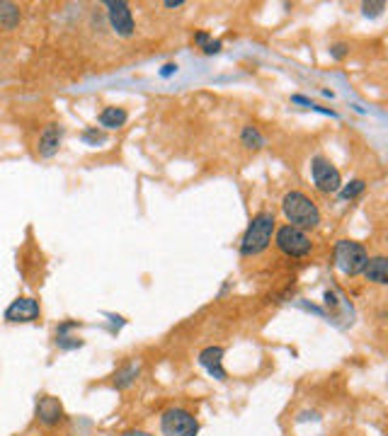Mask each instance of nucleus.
Returning <instances> with one entry per match:
<instances>
[{"label":"nucleus","mask_w":388,"mask_h":436,"mask_svg":"<svg viewBox=\"0 0 388 436\" xmlns=\"http://www.w3.org/2000/svg\"><path fill=\"white\" fill-rule=\"evenodd\" d=\"M311 175H313V184H316L318 192L323 194H335L340 192L342 187V175L340 170L335 168L330 161H325V158H313L311 163Z\"/></svg>","instance_id":"obj_6"},{"label":"nucleus","mask_w":388,"mask_h":436,"mask_svg":"<svg viewBox=\"0 0 388 436\" xmlns=\"http://www.w3.org/2000/svg\"><path fill=\"white\" fill-rule=\"evenodd\" d=\"M83 141L85 143H90V146H97V143H104V133L100 131V128H88V131L83 133Z\"/></svg>","instance_id":"obj_19"},{"label":"nucleus","mask_w":388,"mask_h":436,"mask_svg":"<svg viewBox=\"0 0 388 436\" xmlns=\"http://www.w3.org/2000/svg\"><path fill=\"white\" fill-rule=\"evenodd\" d=\"M207 41H209V34H207V32H197V34H194V44L204 46Z\"/></svg>","instance_id":"obj_24"},{"label":"nucleus","mask_w":388,"mask_h":436,"mask_svg":"<svg viewBox=\"0 0 388 436\" xmlns=\"http://www.w3.org/2000/svg\"><path fill=\"white\" fill-rule=\"evenodd\" d=\"M56 345H59V349L69 352V349L83 347V340H78V337H69V335H61V337H56Z\"/></svg>","instance_id":"obj_18"},{"label":"nucleus","mask_w":388,"mask_h":436,"mask_svg":"<svg viewBox=\"0 0 388 436\" xmlns=\"http://www.w3.org/2000/svg\"><path fill=\"white\" fill-rule=\"evenodd\" d=\"M61 138H64V128H61L59 124H49L39 136V156L41 158L56 156V151L61 146Z\"/></svg>","instance_id":"obj_11"},{"label":"nucleus","mask_w":388,"mask_h":436,"mask_svg":"<svg viewBox=\"0 0 388 436\" xmlns=\"http://www.w3.org/2000/svg\"><path fill=\"white\" fill-rule=\"evenodd\" d=\"M121 436H151L149 432H139V429H134V432H124Z\"/></svg>","instance_id":"obj_27"},{"label":"nucleus","mask_w":388,"mask_h":436,"mask_svg":"<svg viewBox=\"0 0 388 436\" xmlns=\"http://www.w3.org/2000/svg\"><path fill=\"white\" fill-rule=\"evenodd\" d=\"M367 182L364 180H352L349 184H342L340 187V199H354V196H359L364 192Z\"/></svg>","instance_id":"obj_17"},{"label":"nucleus","mask_w":388,"mask_h":436,"mask_svg":"<svg viewBox=\"0 0 388 436\" xmlns=\"http://www.w3.org/2000/svg\"><path fill=\"white\" fill-rule=\"evenodd\" d=\"M0 24L5 29H15L20 24V8L15 3H0Z\"/></svg>","instance_id":"obj_15"},{"label":"nucleus","mask_w":388,"mask_h":436,"mask_svg":"<svg viewBox=\"0 0 388 436\" xmlns=\"http://www.w3.org/2000/svg\"><path fill=\"white\" fill-rule=\"evenodd\" d=\"M299 420H301V422H304V420H309V412H304V415L299 417ZM311 420H318V415H316V412H311Z\"/></svg>","instance_id":"obj_28"},{"label":"nucleus","mask_w":388,"mask_h":436,"mask_svg":"<svg viewBox=\"0 0 388 436\" xmlns=\"http://www.w3.org/2000/svg\"><path fill=\"white\" fill-rule=\"evenodd\" d=\"M240 141H243L245 148H252V151H257V148H262V146H264L262 133L257 131L255 126H245L243 133H240Z\"/></svg>","instance_id":"obj_16"},{"label":"nucleus","mask_w":388,"mask_h":436,"mask_svg":"<svg viewBox=\"0 0 388 436\" xmlns=\"http://www.w3.org/2000/svg\"><path fill=\"white\" fill-rule=\"evenodd\" d=\"M367 276V281H372V284H379L384 286L388 284V262L384 255H377V257H369L367 260V267L364 272H362Z\"/></svg>","instance_id":"obj_12"},{"label":"nucleus","mask_w":388,"mask_h":436,"mask_svg":"<svg viewBox=\"0 0 388 436\" xmlns=\"http://www.w3.org/2000/svg\"><path fill=\"white\" fill-rule=\"evenodd\" d=\"M126 119H129V112L124 107H104L100 116H97L102 128H121L126 124Z\"/></svg>","instance_id":"obj_13"},{"label":"nucleus","mask_w":388,"mask_h":436,"mask_svg":"<svg viewBox=\"0 0 388 436\" xmlns=\"http://www.w3.org/2000/svg\"><path fill=\"white\" fill-rule=\"evenodd\" d=\"M332 260H335L337 272H342L344 276H357L364 272L369 253L362 243L354 240H337L332 248Z\"/></svg>","instance_id":"obj_3"},{"label":"nucleus","mask_w":388,"mask_h":436,"mask_svg":"<svg viewBox=\"0 0 388 436\" xmlns=\"http://www.w3.org/2000/svg\"><path fill=\"white\" fill-rule=\"evenodd\" d=\"M199 366L207 368L209 376H214L217 380H226V368H224V349L221 347H207L199 352Z\"/></svg>","instance_id":"obj_10"},{"label":"nucleus","mask_w":388,"mask_h":436,"mask_svg":"<svg viewBox=\"0 0 388 436\" xmlns=\"http://www.w3.org/2000/svg\"><path fill=\"white\" fill-rule=\"evenodd\" d=\"M277 230V220L274 213L269 211H260L257 216H252V220L245 228L243 238H240V255L243 257H255L264 253L272 243V235Z\"/></svg>","instance_id":"obj_2"},{"label":"nucleus","mask_w":388,"mask_h":436,"mask_svg":"<svg viewBox=\"0 0 388 436\" xmlns=\"http://www.w3.org/2000/svg\"><path fill=\"white\" fill-rule=\"evenodd\" d=\"M384 8H386L384 0H377V3H364V5H362V10H364L367 17H379L381 12H384Z\"/></svg>","instance_id":"obj_20"},{"label":"nucleus","mask_w":388,"mask_h":436,"mask_svg":"<svg viewBox=\"0 0 388 436\" xmlns=\"http://www.w3.org/2000/svg\"><path fill=\"white\" fill-rule=\"evenodd\" d=\"M104 8H107V15H109V24H112V29L119 36H131L134 34V15L131 10H129V3L124 0H107L104 3Z\"/></svg>","instance_id":"obj_7"},{"label":"nucleus","mask_w":388,"mask_h":436,"mask_svg":"<svg viewBox=\"0 0 388 436\" xmlns=\"http://www.w3.org/2000/svg\"><path fill=\"white\" fill-rule=\"evenodd\" d=\"M39 315H41L39 300L27 298V296L15 298L8 308H5V320L8 323H34Z\"/></svg>","instance_id":"obj_8"},{"label":"nucleus","mask_w":388,"mask_h":436,"mask_svg":"<svg viewBox=\"0 0 388 436\" xmlns=\"http://www.w3.org/2000/svg\"><path fill=\"white\" fill-rule=\"evenodd\" d=\"M274 245H277V250L287 257H306L313 250L309 233L301 228H294V225H289V223L274 230Z\"/></svg>","instance_id":"obj_4"},{"label":"nucleus","mask_w":388,"mask_h":436,"mask_svg":"<svg viewBox=\"0 0 388 436\" xmlns=\"http://www.w3.org/2000/svg\"><path fill=\"white\" fill-rule=\"evenodd\" d=\"M160 432L163 436H197L199 422L184 407H168L160 415Z\"/></svg>","instance_id":"obj_5"},{"label":"nucleus","mask_w":388,"mask_h":436,"mask_svg":"<svg viewBox=\"0 0 388 436\" xmlns=\"http://www.w3.org/2000/svg\"><path fill=\"white\" fill-rule=\"evenodd\" d=\"M325 305H332V308L337 305V298H335V293H332V291H325Z\"/></svg>","instance_id":"obj_25"},{"label":"nucleus","mask_w":388,"mask_h":436,"mask_svg":"<svg viewBox=\"0 0 388 436\" xmlns=\"http://www.w3.org/2000/svg\"><path fill=\"white\" fill-rule=\"evenodd\" d=\"M282 213L289 220V225L301 230H313L320 225V208L309 194L304 192H287L282 199Z\"/></svg>","instance_id":"obj_1"},{"label":"nucleus","mask_w":388,"mask_h":436,"mask_svg":"<svg viewBox=\"0 0 388 436\" xmlns=\"http://www.w3.org/2000/svg\"><path fill=\"white\" fill-rule=\"evenodd\" d=\"M347 51H349V46H347V44H332V46H330V56H332V59H337V61L347 56Z\"/></svg>","instance_id":"obj_21"},{"label":"nucleus","mask_w":388,"mask_h":436,"mask_svg":"<svg viewBox=\"0 0 388 436\" xmlns=\"http://www.w3.org/2000/svg\"><path fill=\"white\" fill-rule=\"evenodd\" d=\"M175 73H177V66H175V64H168V66H163L160 76H163V78H170V76H175Z\"/></svg>","instance_id":"obj_23"},{"label":"nucleus","mask_w":388,"mask_h":436,"mask_svg":"<svg viewBox=\"0 0 388 436\" xmlns=\"http://www.w3.org/2000/svg\"><path fill=\"white\" fill-rule=\"evenodd\" d=\"M36 420L44 427H56L64 420V405L59 402V397L44 395L36 400Z\"/></svg>","instance_id":"obj_9"},{"label":"nucleus","mask_w":388,"mask_h":436,"mask_svg":"<svg viewBox=\"0 0 388 436\" xmlns=\"http://www.w3.org/2000/svg\"><path fill=\"white\" fill-rule=\"evenodd\" d=\"M184 0H165V8H182Z\"/></svg>","instance_id":"obj_26"},{"label":"nucleus","mask_w":388,"mask_h":436,"mask_svg":"<svg viewBox=\"0 0 388 436\" xmlns=\"http://www.w3.org/2000/svg\"><path fill=\"white\" fill-rule=\"evenodd\" d=\"M202 51L207 54V56H214V54L221 51V41L219 39H209L204 46H202Z\"/></svg>","instance_id":"obj_22"},{"label":"nucleus","mask_w":388,"mask_h":436,"mask_svg":"<svg viewBox=\"0 0 388 436\" xmlns=\"http://www.w3.org/2000/svg\"><path fill=\"white\" fill-rule=\"evenodd\" d=\"M139 364H126V366H121L119 371L114 373V388L116 390H124L129 388V385L134 383V380L139 378Z\"/></svg>","instance_id":"obj_14"}]
</instances>
